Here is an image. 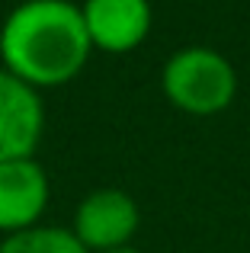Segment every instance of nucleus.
I'll return each instance as SVG.
<instances>
[{
  "label": "nucleus",
  "instance_id": "5",
  "mask_svg": "<svg viewBox=\"0 0 250 253\" xmlns=\"http://www.w3.org/2000/svg\"><path fill=\"white\" fill-rule=\"evenodd\" d=\"M81 13L90 42L116 55L138 48L151 29L148 0H87Z\"/></svg>",
  "mask_w": 250,
  "mask_h": 253
},
{
  "label": "nucleus",
  "instance_id": "3",
  "mask_svg": "<svg viewBox=\"0 0 250 253\" xmlns=\"http://www.w3.org/2000/svg\"><path fill=\"white\" fill-rule=\"evenodd\" d=\"M138 231V205L122 189H96L81 202L74 218V237L87 250L109 253L128 247Z\"/></svg>",
  "mask_w": 250,
  "mask_h": 253
},
{
  "label": "nucleus",
  "instance_id": "1",
  "mask_svg": "<svg viewBox=\"0 0 250 253\" xmlns=\"http://www.w3.org/2000/svg\"><path fill=\"white\" fill-rule=\"evenodd\" d=\"M90 48L83 13L68 0H23L0 29L6 71L32 90L74 81Z\"/></svg>",
  "mask_w": 250,
  "mask_h": 253
},
{
  "label": "nucleus",
  "instance_id": "2",
  "mask_svg": "<svg viewBox=\"0 0 250 253\" xmlns=\"http://www.w3.org/2000/svg\"><path fill=\"white\" fill-rule=\"evenodd\" d=\"M164 93L176 109L189 116H215L228 109L238 93V74L218 51L193 45L170 55L161 74Z\"/></svg>",
  "mask_w": 250,
  "mask_h": 253
},
{
  "label": "nucleus",
  "instance_id": "6",
  "mask_svg": "<svg viewBox=\"0 0 250 253\" xmlns=\"http://www.w3.org/2000/svg\"><path fill=\"white\" fill-rule=\"evenodd\" d=\"M48 202V176L32 157L0 164V231L32 228Z\"/></svg>",
  "mask_w": 250,
  "mask_h": 253
},
{
  "label": "nucleus",
  "instance_id": "8",
  "mask_svg": "<svg viewBox=\"0 0 250 253\" xmlns=\"http://www.w3.org/2000/svg\"><path fill=\"white\" fill-rule=\"evenodd\" d=\"M109 253H141V250H131V247H122V250H109Z\"/></svg>",
  "mask_w": 250,
  "mask_h": 253
},
{
  "label": "nucleus",
  "instance_id": "4",
  "mask_svg": "<svg viewBox=\"0 0 250 253\" xmlns=\"http://www.w3.org/2000/svg\"><path fill=\"white\" fill-rule=\"evenodd\" d=\"M42 103L29 84L0 71V164L32 157L42 138Z\"/></svg>",
  "mask_w": 250,
  "mask_h": 253
},
{
  "label": "nucleus",
  "instance_id": "7",
  "mask_svg": "<svg viewBox=\"0 0 250 253\" xmlns=\"http://www.w3.org/2000/svg\"><path fill=\"white\" fill-rule=\"evenodd\" d=\"M0 253H87L74 231L64 228H26L0 244Z\"/></svg>",
  "mask_w": 250,
  "mask_h": 253
}]
</instances>
